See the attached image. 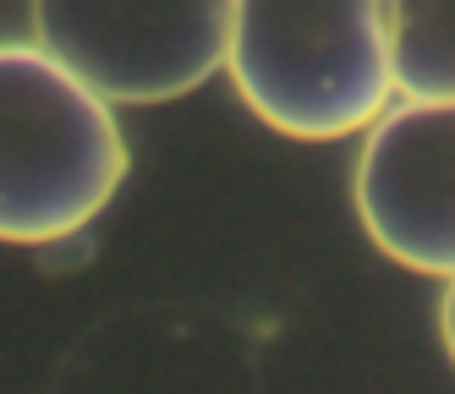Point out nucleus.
I'll return each mask as SVG.
<instances>
[{"label": "nucleus", "instance_id": "obj_1", "mask_svg": "<svg viewBox=\"0 0 455 394\" xmlns=\"http://www.w3.org/2000/svg\"><path fill=\"white\" fill-rule=\"evenodd\" d=\"M225 72L242 105L285 138H351L395 93L384 0H236Z\"/></svg>", "mask_w": 455, "mask_h": 394}, {"label": "nucleus", "instance_id": "obj_3", "mask_svg": "<svg viewBox=\"0 0 455 394\" xmlns=\"http://www.w3.org/2000/svg\"><path fill=\"white\" fill-rule=\"evenodd\" d=\"M34 44L105 105H165L231 55L236 0H28Z\"/></svg>", "mask_w": 455, "mask_h": 394}, {"label": "nucleus", "instance_id": "obj_2", "mask_svg": "<svg viewBox=\"0 0 455 394\" xmlns=\"http://www.w3.org/2000/svg\"><path fill=\"white\" fill-rule=\"evenodd\" d=\"M121 176L116 110L39 44H0V241L77 236L105 214Z\"/></svg>", "mask_w": 455, "mask_h": 394}, {"label": "nucleus", "instance_id": "obj_4", "mask_svg": "<svg viewBox=\"0 0 455 394\" xmlns=\"http://www.w3.org/2000/svg\"><path fill=\"white\" fill-rule=\"evenodd\" d=\"M356 219L401 269L455 280V98H401L356 154Z\"/></svg>", "mask_w": 455, "mask_h": 394}, {"label": "nucleus", "instance_id": "obj_5", "mask_svg": "<svg viewBox=\"0 0 455 394\" xmlns=\"http://www.w3.org/2000/svg\"><path fill=\"white\" fill-rule=\"evenodd\" d=\"M401 98H455V0H384Z\"/></svg>", "mask_w": 455, "mask_h": 394}, {"label": "nucleus", "instance_id": "obj_6", "mask_svg": "<svg viewBox=\"0 0 455 394\" xmlns=\"http://www.w3.org/2000/svg\"><path fill=\"white\" fill-rule=\"evenodd\" d=\"M439 335H444V351L455 361V280L444 285V302H439Z\"/></svg>", "mask_w": 455, "mask_h": 394}]
</instances>
